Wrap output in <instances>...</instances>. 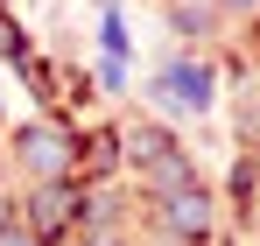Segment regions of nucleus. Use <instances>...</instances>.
Segmentation results:
<instances>
[{
    "mask_svg": "<svg viewBox=\"0 0 260 246\" xmlns=\"http://www.w3.org/2000/svg\"><path fill=\"white\" fill-rule=\"evenodd\" d=\"M204 91H211V78H204L197 64H190V71H169V78H162V99H169V106H204Z\"/></svg>",
    "mask_w": 260,
    "mask_h": 246,
    "instance_id": "1",
    "label": "nucleus"
},
{
    "mask_svg": "<svg viewBox=\"0 0 260 246\" xmlns=\"http://www.w3.org/2000/svg\"><path fill=\"white\" fill-rule=\"evenodd\" d=\"M169 225H183V232H204V197L190 190V197H169Z\"/></svg>",
    "mask_w": 260,
    "mask_h": 246,
    "instance_id": "2",
    "label": "nucleus"
},
{
    "mask_svg": "<svg viewBox=\"0 0 260 246\" xmlns=\"http://www.w3.org/2000/svg\"><path fill=\"white\" fill-rule=\"evenodd\" d=\"M21 148H28V162H36V169H63V148H56V134H28Z\"/></svg>",
    "mask_w": 260,
    "mask_h": 246,
    "instance_id": "3",
    "label": "nucleus"
},
{
    "mask_svg": "<svg viewBox=\"0 0 260 246\" xmlns=\"http://www.w3.org/2000/svg\"><path fill=\"white\" fill-rule=\"evenodd\" d=\"M0 246H28V239H21V232H0Z\"/></svg>",
    "mask_w": 260,
    "mask_h": 246,
    "instance_id": "4",
    "label": "nucleus"
}]
</instances>
